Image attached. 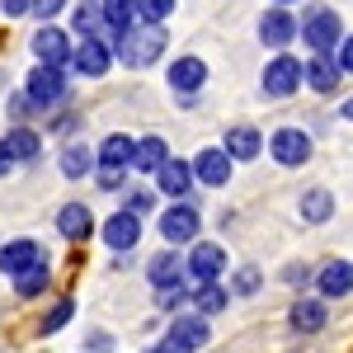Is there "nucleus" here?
<instances>
[{
    "mask_svg": "<svg viewBox=\"0 0 353 353\" xmlns=\"http://www.w3.org/2000/svg\"><path fill=\"white\" fill-rule=\"evenodd\" d=\"M165 43H170V38H165L161 24H141V28H128L113 48H118V57H123L128 66H151V61L165 52Z\"/></svg>",
    "mask_w": 353,
    "mask_h": 353,
    "instance_id": "obj_1",
    "label": "nucleus"
},
{
    "mask_svg": "<svg viewBox=\"0 0 353 353\" xmlns=\"http://www.w3.org/2000/svg\"><path fill=\"white\" fill-rule=\"evenodd\" d=\"M301 38L311 43V52L316 57H325V52H334L339 43H344V28H339V14L334 10H325V5H316L306 19H301Z\"/></svg>",
    "mask_w": 353,
    "mask_h": 353,
    "instance_id": "obj_2",
    "label": "nucleus"
},
{
    "mask_svg": "<svg viewBox=\"0 0 353 353\" xmlns=\"http://www.w3.org/2000/svg\"><path fill=\"white\" fill-rule=\"evenodd\" d=\"M24 94L33 99V109H52L57 99L66 94V76H61V66H33L28 71V85H24Z\"/></svg>",
    "mask_w": 353,
    "mask_h": 353,
    "instance_id": "obj_3",
    "label": "nucleus"
},
{
    "mask_svg": "<svg viewBox=\"0 0 353 353\" xmlns=\"http://www.w3.org/2000/svg\"><path fill=\"white\" fill-rule=\"evenodd\" d=\"M301 81H306V66H301L297 57H273L269 66H264V90L278 94V99H283V94H292Z\"/></svg>",
    "mask_w": 353,
    "mask_h": 353,
    "instance_id": "obj_4",
    "label": "nucleus"
},
{
    "mask_svg": "<svg viewBox=\"0 0 353 353\" xmlns=\"http://www.w3.org/2000/svg\"><path fill=\"white\" fill-rule=\"evenodd\" d=\"M71 66H76L81 76H104L113 66V48L104 38H81V48L71 52Z\"/></svg>",
    "mask_w": 353,
    "mask_h": 353,
    "instance_id": "obj_5",
    "label": "nucleus"
},
{
    "mask_svg": "<svg viewBox=\"0 0 353 353\" xmlns=\"http://www.w3.org/2000/svg\"><path fill=\"white\" fill-rule=\"evenodd\" d=\"M198 208H189V203H174V208H165L161 212V236L165 241H193V236H198Z\"/></svg>",
    "mask_w": 353,
    "mask_h": 353,
    "instance_id": "obj_6",
    "label": "nucleus"
},
{
    "mask_svg": "<svg viewBox=\"0 0 353 353\" xmlns=\"http://www.w3.org/2000/svg\"><path fill=\"white\" fill-rule=\"evenodd\" d=\"M269 151L278 165H306V156H311V141H306V132H297V128H283V132L269 137Z\"/></svg>",
    "mask_w": 353,
    "mask_h": 353,
    "instance_id": "obj_7",
    "label": "nucleus"
},
{
    "mask_svg": "<svg viewBox=\"0 0 353 353\" xmlns=\"http://www.w3.org/2000/svg\"><path fill=\"white\" fill-rule=\"evenodd\" d=\"M226 269V254H221V245H193L189 264H184V273H189L193 283H217V273Z\"/></svg>",
    "mask_w": 353,
    "mask_h": 353,
    "instance_id": "obj_8",
    "label": "nucleus"
},
{
    "mask_svg": "<svg viewBox=\"0 0 353 353\" xmlns=\"http://www.w3.org/2000/svg\"><path fill=\"white\" fill-rule=\"evenodd\" d=\"M132 161H137V141L132 137H123V132L104 137V146H99V170H104V174H123Z\"/></svg>",
    "mask_w": 353,
    "mask_h": 353,
    "instance_id": "obj_9",
    "label": "nucleus"
},
{
    "mask_svg": "<svg viewBox=\"0 0 353 353\" xmlns=\"http://www.w3.org/2000/svg\"><path fill=\"white\" fill-rule=\"evenodd\" d=\"M33 52H38L43 66H66L76 48L66 43V33H61V28H38V33H33Z\"/></svg>",
    "mask_w": 353,
    "mask_h": 353,
    "instance_id": "obj_10",
    "label": "nucleus"
},
{
    "mask_svg": "<svg viewBox=\"0 0 353 353\" xmlns=\"http://www.w3.org/2000/svg\"><path fill=\"white\" fill-rule=\"evenodd\" d=\"M38 264H43V250H38L33 241H10L5 250H0V269L14 273V278L28 273V269H38Z\"/></svg>",
    "mask_w": 353,
    "mask_h": 353,
    "instance_id": "obj_11",
    "label": "nucleus"
},
{
    "mask_svg": "<svg viewBox=\"0 0 353 353\" xmlns=\"http://www.w3.org/2000/svg\"><path fill=\"white\" fill-rule=\"evenodd\" d=\"M165 339H170V344H179L184 353H198L203 344H208V321H203V316H179V321L170 325Z\"/></svg>",
    "mask_w": 353,
    "mask_h": 353,
    "instance_id": "obj_12",
    "label": "nucleus"
},
{
    "mask_svg": "<svg viewBox=\"0 0 353 353\" xmlns=\"http://www.w3.org/2000/svg\"><path fill=\"white\" fill-rule=\"evenodd\" d=\"M203 81H208V66H203L198 57H179V61L170 66V85H174L179 94H198Z\"/></svg>",
    "mask_w": 353,
    "mask_h": 353,
    "instance_id": "obj_13",
    "label": "nucleus"
},
{
    "mask_svg": "<svg viewBox=\"0 0 353 353\" xmlns=\"http://www.w3.org/2000/svg\"><path fill=\"white\" fill-rule=\"evenodd\" d=\"M137 236H141V221H137V212H113V217L104 221V241H109L113 250H132Z\"/></svg>",
    "mask_w": 353,
    "mask_h": 353,
    "instance_id": "obj_14",
    "label": "nucleus"
},
{
    "mask_svg": "<svg viewBox=\"0 0 353 353\" xmlns=\"http://www.w3.org/2000/svg\"><path fill=\"white\" fill-rule=\"evenodd\" d=\"M297 28L301 24H292V14H288V10H269V14H264V24H259V38H264L269 48H288V43L297 38Z\"/></svg>",
    "mask_w": 353,
    "mask_h": 353,
    "instance_id": "obj_15",
    "label": "nucleus"
},
{
    "mask_svg": "<svg viewBox=\"0 0 353 353\" xmlns=\"http://www.w3.org/2000/svg\"><path fill=\"white\" fill-rule=\"evenodd\" d=\"M156 184H161V193H170V198H184V193L193 189V165L189 161H165L161 174H156Z\"/></svg>",
    "mask_w": 353,
    "mask_h": 353,
    "instance_id": "obj_16",
    "label": "nucleus"
},
{
    "mask_svg": "<svg viewBox=\"0 0 353 353\" xmlns=\"http://www.w3.org/2000/svg\"><path fill=\"white\" fill-rule=\"evenodd\" d=\"M193 174H198L203 184H212V189H217V184L231 179V156H226V151H203V156L193 161Z\"/></svg>",
    "mask_w": 353,
    "mask_h": 353,
    "instance_id": "obj_17",
    "label": "nucleus"
},
{
    "mask_svg": "<svg viewBox=\"0 0 353 353\" xmlns=\"http://www.w3.org/2000/svg\"><path fill=\"white\" fill-rule=\"evenodd\" d=\"M316 288H321L325 297H344V292H353V269L344 259H330L325 269H321V278H316Z\"/></svg>",
    "mask_w": 353,
    "mask_h": 353,
    "instance_id": "obj_18",
    "label": "nucleus"
},
{
    "mask_svg": "<svg viewBox=\"0 0 353 353\" xmlns=\"http://www.w3.org/2000/svg\"><path fill=\"white\" fill-rule=\"evenodd\" d=\"M99 5H104V28H109L113 43H118L137 19V0H99Z\"/></svg>",
    "mask_w": 353,
    "mask_h": 353,
    "instance_id": "obj_19",
    "label": "nucleus"
},
{
    "mask_svg": "<svg viewBox=\"0 0 353 353\" xmlns=\"http://www.w3.org/2000/svg\"><path fill=\"white\" fill-rule=\"evenodd\" d=\"M339 76H344V71H339V61H330V57H311V61H306V85L321 90V94H330V90L339 85Z\"/></svg>",
    "mask_w": 353,
    "mask_h": 353,
    "instance_id": "obj_20",
    "label": "nucleus"
},
{
    "mask_svg": "<svg viewBox=\"0 0 353 353\" xmlns=\"http://www.w3.org/2000/svg\"><path fill=\"white\" fill-rule=\"evenodd\" d=\"M170 161V151H165V141L161 137H141V141H137V170H141V174H161V165Z\"/></svg>",
    "mask_w": 353,
    "mask_h": 353,
    "instance_id": "obj_21",
    "label": "nucleus"
},
{
    "mask_svg": "<svg viewBox=\"0 0 353 353\" xmlns=\"http://www.w3.org/2000/svg\"><path fill=\"white\" fill-rule=\"evenodd\" d=\"M259 141H264V137L254 132V128H231V132H226V156H231V161H254V156H259Z\"/></svg>",
    "mask_w": 353,
    "mask_h": 353,
    "instance_id": "obj_22",
    "label": "nucleus"
},
{
    "mask_svg": "<svg viewBox=\"0 0 353 353\" xmlns=\"http://www.w3.org/2000/svg\"><path fill=\"white\" fill-rule=\"evenodd\" d=\"M57 231H61L66 241H85V236H90V212H85L81 203H66L61 217H57Z\"/></svg>",
    "mask_w": 353,
    "mask_h": 353,
    "instance_id": "obj_23",
    "label": "nucleus"
},
{
    "mask_svg": "<svg viewBox=\"0 0 353 353\" xmlns=\"http://www.w3.org/2000/svg\"><path fill=\"white\" fill-rule=\"evenodd\" d=\"M226 288H217V283H198V292H193V306H198V316H217V311H226Z\"/></svg>",
    "mask_w": 353,
    "mask_h": 353,
    "instance_id": "obj_24",
    "label": "nucleus"
},
{
    "mask_svg": "<svg viewBox=\"0 0 353 353\" xmlns=\"http://www.w3.org/2000/svg\"><path fill=\"white\" fill-rule=\"evenodd\" d=\"M325 325V306L321 301H306L301 297L297 306H292V330H301V334H311V330Z\"/></svg>",
    "mask_w": 353,
    "mask_h": 353,
    "instance_id": "obj_25",
    "label": "nucleus"
},
{
    "mask_svg": "<svg viewBox=\"0 0 353 353\" xmlns=\"http://www.w3.org/2000/svg\"><path fill=\"white\" fill-rule=\"evenodd\" d=\"M5 151H10L14 161H33V156H38V132H33V128H14V132H5Z\"/></svg>",
    "mask_w": 353,
    "mask_h": 353,
    "instance_id": "obj_26",
    "label": "nucleus"
},
{
    "mask_svg": "<svg viewBox=\"0 0 353 353\" xmlns=\"http://www.w3.org/2000/svg\"><path fill=\"white\" fill-rule=\"evenodd\" d=\"M330 212H334V198H330V193H306V198H301V217L306 221H330Z\"/></svg>",
    "mask_w": 353,
    "mask_h": 353,
    "instance_id": "obj_27",
    "label": "nucleus"
},
{
    "mask_svg": "<svg viewBox=\"0 0 353 353\" xmlns=\"http://www.w3.org/2000/svg\"><path fill=\"white\" fill-rule=\"evenodd\" d=\"M151 283H156V288H174V283H179V254H156Z\"/></svg>",
    "mask_w": 353,
    "mask_h": 353,
    "instance_id": "obj_28",
    "label": "nucleus"
},
{
    "mask_svg": "<svg viewBox=\"0 0 353 353\" xmlns=\"http://www.w3.org/2000/svg\"><path fill=\"white\" fill-rule=\"evenodd\" d=\"M85 170H90V151H85V146H66V151H61V174H66V179H81Z\"/></svg>",
    "mask_w": 353,
    "mask_h": 353,
    "instance_id": "obj_29",
    "label": "nucleus"
},
{
    "mask_svg": "<svg viewBox=\"0 0 353 353\" xmlns=\"http://www.w3.org/2000/svg\"><path fill=\"white\" fill-rule=\"evenodd\" d=\"M43 288H48V269H43V264H38V269H28V273H19V278H14V292H19V297H38V292H43Z\"/></svg>",
    "mask_w": 353,
    "mask_h": 353,
    "instance_id": "obj_30",
    "label": "nucleus"
},
{
    "mask_svg": "<svg viewBox=\"0 0 353 353\" xmlns=\"http://www.w3.org/2000/svg\"><path fill=\"white\" fill-rule=\"evenodd\" d=\"M104 19V5H94V0H85L81 10H76V28H81V38H94V28Z\"/></svg>",
    "mask_w": 353,
    "mask_h": 353,
    "instance_id": "obj_31",
    "label": "nucleus"
},
{
    "mask_svg": "<svg viewBox=\"0 0 353 353\" xmlns=\"http://www.w3.org/2000/svg\"><path fill=\"white\" fill-rule=\"evenodd\" d=\"M170 10H174V0H137V14H141V24H161Z\"/></svg>",
    "mask_w": 353,
    "mask_h": 353,
    "instance_id": "obj_32",
    "label": "nucleus"
},
{
    "mask_svg": "<svg viewBox=\"0 0 353 353\" xmlns=\"http://www.w3.org/2000/svg\"><path fill=\"white\" fill-rule=\"evenodd\" d=\"M71 311H76L71 301H57L52 311H48V321H43V334H52V330H61L66 321H71Z\"/></svg>",
    "mask_w": 353,
    "mask_h": 353,
    "instance_id": "obj_33",
    "label": "nucleus"
},
{
    "mask_svg": "<svg viewBox=\"0 0 353 353\" xmlns=\"http://www.w3.org/2000/svg\"><path fill=\"white\" fill-rule=\"evenodd\" d=\"M254 288H259V273H254V269H245L241 278H236V292H241V297H250Z\"/></svg>",
    "mask_w": 353,
    "mask_h": 353,
    "instance_id": "obj_34",
    "label": "nucleus"
},
{
    "mask_svg": "<svg viewBox=\"0 0 353 353\" xmlns=\"http://www.w3.org/2000/svg\"><path fill=\"white\" fill-rule=\"evenodd\" d=\"M161 292V306H179L184 301V283H174V288H156Z\"/></svg>",
    "mask_w": 353,
    "mask_h": 353,
    "instance_id": "obj_35",
    "label": "nucleus"
},
{
    "mask_svg": "<svg viewBox=\"0 0 353 353\" xmlns=\"http://www.w3.org/2000/svg\"><path fill=\"white\" fill-rule=\"evenodd\" d=\"M339 71H353V38L339 43Z\"/></svg>",
    "mask_w": 353,
    "mask_h": 353,
    "instance_id": "obj_36",
    "label": "nucleus"
},
{
    "mask_svg": "<svg viewBox=\"0 0 353 353\" xmlns=\"http://www.w3.org/2000/svg\"><path fill=\"white\" fill-rule=\"evenodd\" d=\"M61 5H66V0H33V10H38L43 19H52L57 10H61Z\"/></svg>",
    "mask_w": 353,
    "mask_h": 353,
    "instance_id": "obj_37",
    "label": "nucleus"
},
{
    "mask_svg": "<svg viewBox=\"0 0 353 353\" xmlns=\"http://www.w3.org/2000/svg\"><path fill=\"white\" fill-rule=\"evenodd\" d=\"M5 5V14H24V10H33V0H0Z\"/></svg>",
    "mask_w": 353,
    "mask_h": 353,
    "instance_id": "obj_38",
    "label": "nucleus"
},
{
    "mask_svg": "<svg viewBox=\"0 0 353 353\" xmlns=\"http://www.w3.org/2000/svg\"><path fill=\"white\" fill-rule=\"evenodd\" d=\"M10 165H14V156L5 151V141H0V174H10Z\"/></svg>",
    "mask_w": 353,
    "mask_h": 353,
    "instance_id": "obj_39",
    "label": "nucleus"
},
{
    "mask_svg": "<svg viewBox=\"0 0 353 353\" xmlns=\"http://www.w3.org/2000/svg\"><path fill=\"white\" fill-rule=\"evenodd\" d=\"M151 353H184V349H179V344H170V339H161V344H156Z\"/></svg>",
    "mask_w": 353,
    "mask_h": 353,
    "instance_id": "obj_40",
    "label": "nucleus"
},
{
    "mask_svg": "<svg viewBox=\"0 0 353 353\" xmlns=\"http://www.w3.org/2000/svg\"><path fill=\"white\" fill-rule=\"evenodd\" d=\"M344 118H349V123H353V99H344Z\"/></svg>",
    "mask_w": 353,
    "mask_h": 353,
    "instance_id": "obj_41",
    "label": "nucleus"
}]
</instances>
